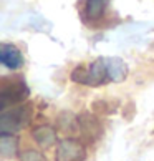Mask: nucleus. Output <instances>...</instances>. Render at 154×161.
<instances>
[{"label": "nucleus", "mask_w": 154, "mask_h": 161, "mask_svg": "<svg viewBox=\"0 0 154 161\" xmlns=\"http://www.w3.org/2000/svg\"><path fill=\"white\" fill-rule=\"evenodd\" d=\"M28 97V86L22 78H5L0 90V98H2V110H7L8 106H13L15 103H20Z\"/></svg>", "instance_id": "obj_2"}, {"label": "nucleus", "mask_w": 154, "mask_h": 161, "mask_svg": "<svg viewBox=\"0 0 154 161\" xmlns=\"http://www.w3.org/2000/svg\"><path fill=\"white\" fill-rule=\"evenodd\" d=\"M22 161H45L43 156L37 151H27L25 154L22 156Z\"/></svg>", "instance_id": "obj_9"}, {"label": "nucleus", "mask_w": 154, "mask_h": 161, "mask_svg": "<svg viewBox=\"0 0 154 161\" xmlns=\"http://www.w3.org/2000/svg\"><path fill=\"white\" fill-rule=\"evenodd\" d=\"M109 0H83V19L86 22H96L104 15Z\"/></svg>", "instance_id": "obj_6"}, {"label": "nucleus", "mask_w": 154, "mask_h": 161, "mask_svg": "<svg viewBox=\"0 0 154 161\" xmlns=\"http://www.w3.org/2000/svg\"><path fill=\"white\" fill-rule=\"evenodd\" d=\"M28 123V111L25 106H17L12 110H5L0 116V131L7 135L17 133Z\"/></svg>", "instance_id": "obj_3"}, {"label": "nucleus", "mask_w": 154, "mask_h": 161, "mask_svg": "<svg viewBox=\"0 0 154 161\" xmlns=\"http://www.w3.org/2000/svg\"><path fill=\"white\" fill-rule=\"evenodd\" d=\"M86 150L76 140H63L56 148V161H85Z\"/></svg>", "instance_id": "obj_4"}, {"label": "nucleus", "mask_w": 154, "mask_h": 161, "mask_svg": "<svg viewBox=\"0 0 154 161\" xmlns=\"http://www.w3.org/2000/svg\"><path fill=\"white\" fill-rule=\"evenodd\" d=\"M126 76L128 65L121 58L101 57L86 67H76L72 73V80L86 86H101L106 83H121Z\"/></svg>", "instance_id": "obj_1"}, {"label": "nucleus", "mask_w": 154, "mask_h": 161, "mask_svg": "<svg viewBox=\"0 0 154 161\" xmlns=\"http://www.w3.org/2000/svg\"><path fill=\"white\" fill-rule=\"evenodd\" d=\"M33 140L41 146H51L56 140L55 130L48 125H43V126H38L33 130Z\"/></svg>", "instance_id": "obj_7"}, {"label": "nucleus", "mask_w": 154, "mask_h": 161, "mask_svg": "<svg viewBox=\"0 0 154 161\" xmlns=\"http://www.w3.org/2000/svg\"><path fill=\"white\" fill-rule=\"evenodd\" d=\"M17 138L13 135H7V133H2L0 136V153L2 156L8 158V156H13L17 153Z\"/></svg>", "instance_id": "obj_8"}, {"label": "nucleus", "mask_w": 154, "mask_h": 161, "mask_svg": "<svg viewBox=\"0 0 154 161\" xmlns=\"http://www.w3.org/2000/svg\"><path fill=\"white\" fill-rule=\"evenodd\" d=\"M0 62H2L3 67L10 70H17L23 65V57L17 47L2 43V47H0Z\"/></svg>", "instance_id": "obj_5"}]
</instances>
